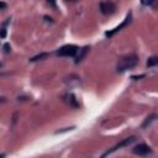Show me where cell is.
<instances>
[{
  "label": "cell",
  "instance_id": "cell-1",
  "mask_svg": "<svg viewBox=\"0 0 158 158\" xmlns=\"http://www.w3.org/2000/svg\"><path fill=\"white\" fill-rule=\"evenodd\" d=\"M138 56L137 54H127L125 57H121L117 62L116 65V70L118 73H122L127 69H132L138 64Z\"/></svg>",
  "mask_w": 158,
  "mask_h": 158
},
{
  "label": "cell",
  "instance_id": "cell-2",
  "mask_svg": "<svg viewBox=\"0 0 158 158\" xmlns=\"http://www.w3.org/2000/svg\"><path fill=\"white\" fill-rule=\"evenodd\" d=\"M78 51H79V48L75 44H65V46L60 47L59 49H57L56 54L60 56V57H75Z\"/></svg>",
  "mask_w": 158,
  "mask_h": 158
},
{
  "label": "cell",
  "instance_id": "cell-3",
  "mask_svg": "<svg viewBox=\"0 0 158 158\" xmlns=\"http://www.w3.org/2000/svg\"><path fill=\"white\" fill-rule=\"evenodd\" d=\"M136 141V136H131V137H127V138H125L123 141H121L120 143H117V144H115L111 149H109L107 152H105L104 154H102V157H106V156H109V154H111L112 152H115V151H117V149H120V148H122V147H126V146H130L132 142H135Z\"/></svg>",
  "mask_w": 158,
  "mask_h": 158
},
{
  "label": "cell",
  "instance_id": "cell-4",
  "mask_svg": "<svg viewBox=\"0 0 158 158\" xmlns=\"http://www.w3.org/2000/svg\"><path fill=\"white\" fill-rule=\"evenodd\" d=\"M100 10L104 15H112L116 11V5L112 1H102L100 2Z\"/></svg>",
  "mask_w": 158,
  "mask_h": 158
},
{
  "label": "cell",
  "instance_id": "cell-5",
  "mask_svg": "<svg viewBox=\"0 0 158 158\" xmlns=\"http://www.w3.org/2000/svg\"><path fill=\"white\" fill-rule=\"evenodd\" d=\"M131 21H132V14H131V12H128V15H127V16H126V19L123 20V22H122V23H121L120 26L115 27L114 30H111V31H107V32L105 33V36H106V37H112V36H114L115 33H117V32H118V31H120L121 28L126 27V26H127V25H128V23H130Z\"/></svg>",
  "mask_w": 158,
  "mask_h": 158
},
{
  "label": "cell",
  "instance_id": "cell-6",
  "mask_svg": "<svg viewBox=\"0 0 158 158\" xmlns=\"http://www.w3.org/2000/svg\"><path fill=\"white\" fill-rule=\"evenodd\" d=\"M132 152L137 156H147L148 153H152V149L146 143H139V144H136L132 148Z\"/></svg>",
  "mask_w": 158,
  "mask_h": 158
},
{
  "label": "cell",
  "instance_id": "cell-7",
  "mask_svg": "<svg viewBox=\"0 0 158 158\" xmlns=\"http://www.w3.org/2000/svg\"><path fill=\"white\" fill-rule=\"evenodd\" d=\"M63 98H64V101H65L69 106H72V107H78V106H79V104H78V101H77L74 94L68 93V94H65Z\"/></svg>",
  "mask_w": 158,
  "mask_h": 158
},
{
  "label": "cell",
  "instance_id": "cell-8",
  "mask_svg": "<svg viewBox=\"0 0 158 158\" xmlns=\"http://www.w3.org/2000/svg\"><path fill=\"white\" fill-rule=\"evenodd\" d=\"M90 49V47L89 46H85V47H83L81 49H79L78 51V53L75 54V63H79V62H81L83 59H84V57L86 56V53H88V51Z\"/></svg>",
  "mask_w": 158,
  "mask_h": 158
},
{
  "label": "cell",
  "instance_id": "cell-9",
  "mask_svg": "<svg viewBox=\"0 0 158 158\" xmlns=\"http://www.w3.org/2000/svg\"><path fill=\"white\" fill-rule=\"evenodd\" d=\"M47 57H48V53L43 52V53H40V54L32 57L30 60H31V62H37V60H42V59H44V58H47Z\"/></svg>",
  "mask_w": 158,
  "mask_h": 158
},
{
  "label": "cell",
  "instance_id": "cell-10",
  "mask_svg": "<svg viewBox=\"0 0 158 158\" xmlns=\"http://www.w3.org/2000/svg\"><path fill=\"white\" fill-rule=\"evenodd\" d=\"M157 64H158V57H157V56H153V57L148 58V60H147V67H154V65H157Z\"/></svg>",
  "mask_w": 158,
  "mask_h": 158
},
{
  "label": "cell",
  "instance_id": "cell-11",
  "mask_svg": "<svg viewBox=\"0 0 158 158\" xmlns=\"http://www.w3.org/2000/svg\"><path fill=\"white\" fill-rule=\"evenodd\" d=\"M154 118H156V114H153V115L148 116V117L144 120V122L142 123V128H146V127H147V125H149V123H151V122H152Z\"/></svg>",
  "mask_w": 158,
  "mask_h": 158
},
{
  "label": "cell",
  "instance_id": "cell-12",
  "mask_svg": "<svg viewBox=\"0 0 158 158\" xmlns=\"http://www.w3.org/2000/svg\"><path fill=\"white\" fill-rule=\"evenodd\" d=\"M156 0H141V4L144 5V6H148V5H152Z\"/></svg>",
  "mask_w": 158,
  "mask_h": 158
},
{
  "label": "cell",
  "instance_id": "cell-13",
  "mask_svg": "<svg viewBox=\"0 0 158 158\" xmlns=\"http://www.w3.org/2000/svg\"><path fill=\"white\" fill-rule=\"evenodd\" d=\"M10 51H11L10 44H9V43H5V44H4V52H5V53H10Z\"/></svg>",
  "mask_w": 158,
  "mask_h": 158
},
{
  "label": "cell",
  "instance_id": "cell-14",
  "mask_svg": "<svg viewBox=\"0 0 158 158\" xmlns=\"http://www.w3.org/2000/svg\"><path fill=\"white\" fill-rule=\"evenodd\" d=\"M47 2L49 4V6H52L54 10L57 9V4H56V0H47Z\"/></svg>",
  "mask_w": 158,
  "mask_h": 158
},
{
  "label": "cell",
  "instance_id": "cell-15",
  "mask_svg": "<svg viewBox=\"0 0 158 158\" xmlns=\"http://www.w3.org/2000/svg\"><path fill=\"white\" fill-rule=\"evenodd\" d=\"M5 36H6V30H5V27H1V28H0V37L4 38Z\"/></svg>",
  "mask_w": 158,
  "mask_h": 158
},
{
  "label": "cell",
  "instance_id": "cell-16",
  "mask_svg": "<svg viewBox=\"0 0 158 158\" xmlns=\"http://www.w3.org/2000/svg\"><path fill=\"white\" fill-rule=\"evenodd\" d=\"M144 77V74H141V75H132V79H139V78H143Z\"/></svg>",
  "mask_w": 158,
  "mask_h": 158
},
{
  "label": "cell",
  "instance_id": "cell-17",
  "mask_svg": "<svg viewBox=\"0 0 158 158\" xmlns=\"http://www.w3.org/2000/svg\"><path fill=\"white\" fill-rule=\"evenodd\" d=\"M5 7H6V4H5V2H1V1H0V9H5Z\"/></svg>",
  "mask_w": 158,
  "mask_h": 158
},
{
  "label": "cell",
  "instance_id": "cell-18",
  "mask_svg": "<svg viewBox=\"0 0 158 158\" xmlns=\"http://www.w3.org/2000/svg\"><path fill=\"white\" fill-rule=\"evenodd\" d=\"M44 19H46L47 21H51V22H52V19H51V17H48V16H44Z\"/></svg>",
  "mask_w": 158,
  "mask_h": 158
},
{
  "label": "cell",
  "instance_id": "cell-19",
  "mask_svg": "<svg viewBox=\"0 0 158 158\" xmlns=\"http://www.w3.org/2000/svg\"><path fill=\"white\" fill-rule=\"evenodd\" d=\"M67 2H74V1H77V0H65Z\"/></svg>",
  "mask_w": 158,
  "mask_h": 158
}]
</instances>
